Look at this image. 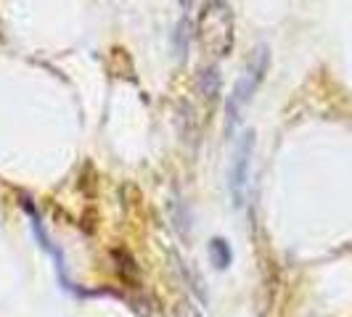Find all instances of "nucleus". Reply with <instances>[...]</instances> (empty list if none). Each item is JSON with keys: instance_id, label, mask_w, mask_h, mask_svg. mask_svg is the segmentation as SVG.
Wrapping results in <instances>:
<instances>
[{"instance_id": "3", "label": "nucleus", "mask_w": 352, "mask_h": 317, "mask_svg": "<svg viewBox=\"0 0 352 317\" xmlns=\"http://www.w3.org/2000/svg\"><path fill=\"white\" fill-rule=\"evenodd\" d=\"M252 151H254V132L247 130L233 148V158H230L228 169V188L230 198L236 207H244L247 201V188H249V161H252Z\"/></svg>"}, {"instance_id": "8", "label": "nucleus", "mask_w": 352, "mask_h": 317, "mask_svg": "<svg viewBox=\"0 0 352 317\" xmlns=\"http://www.w3.org/2000/svg\"><path fill=\"white\" fill-rule=\"evenodd\" d=\"M175 259H177V257H175ZM177 267H180V270L186 272V281H188V275H191V267L186 270V264L180 262V259H177ZM194 291H196V294H199V299H201V301L207 299V296H204V291H201V281H199V275H196V272H194Z\"/></svg>"}, {"instance_id": "6", "label": "nucleus", "mask_w": 352, "mask_h": 317, "mask_svg": "<svg viewBox=\"0 0 352 317\" xmlns=\"http://www.w3.org/2000/svg\"><path fill=\"white\" fill-rule=\"evenodd\" d=\"M210 259H212V264L217 267V270H226L230 264V259H233V254H230V246L223 241V238H212L210 241Z\"/></svg>"}, {"instance_id": "4", "label": "nucleus", "mask_w": 352, "mask_h": 317, "mask_svg": "<svg viewBox=\"0 0 352 317\" xmlns=\"http://www.w3.org/2000/svg\"><path fill=\"white\" fill-rule=\"evenodd\" d=\"M191 40H194V21L186 16L177 21L175 35H173V45H175L177 58H186V53L191 48Z\"/></svg>"}, {"instance_id": "9", "label": "nucleus", "mask_w": 352, "mask_h": 317, "mask_svg": "<svg viewBox=\"0 0 352 317\" xmlns=\"http://www.w3.org/2000/svg\"><path fill=\"white\" fill-rule=\"evenodd\" d=\"M180 5H183V8H191V5H194V0H180Z\"/></svg>"}, {"instance_id": "1", "label": "nucleus", "mask_w": 352, "mask_h": 317, "mask_svg": "<svg viewBox=\"0 0 352 317\" xmlns=\"http://www.w3.org/2000/svg\"><path fill=\"white\" fill-rule=\"evenodd\" d=\"M196 37L207 56H228L233 48V11L226 0H207L196 21Z\"/></svg>"}, {"instance_id": "7", "label": "nucleus", "mask_w": 352, "mask_h": 317, "mask_svg": "<svg viewBox=\"0 0 352 317\" xmlns=\"http://www.w3.org/2000/svg\"><path fill=\"white\" fill-rule=\"evenodd\" d=\"M175 317H201V312L196 309V304L191 299H180L175 304Z\"/></svg>"}, {"instance_id": "2", "label": "nucleus", "mask_w": 352, "mask_h": 317, "mask_svg": "<svg viewBox=\"0 0 352 317\" xmlns=\"http://www.w3.org/2000/svg\"><path fill=\"white\" fill-rule=\"evenodd\" d=\"M265 69H267V48L260 45L257 51L249 56L247 67L241 71V77L236 80V88L230 93L228 98V106H226V114H228V119H226V135H233L236 132V127L241 122V114H244V106L249 104V98L254 95V90L260 88V82H263L265 77Z\"/></svg>"}, {"instance_id": "5", "label": "nucleus", "mask_w": 352, "mask_h": 317, "mask_svg": "<svg viewBox=\"0 0 352 317\" xmlns=\"http://www.w3.org/2000/svg\"><path fill=\"white\" fill-rule=\"evenodd\" d=\"M199 93L207 101H214L220 95V71H217V67H204L199 71Z\"/></svg>"}]
</instances>
